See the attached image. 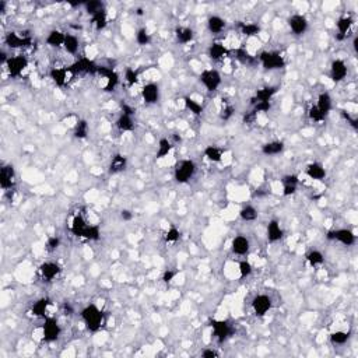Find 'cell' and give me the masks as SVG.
Here are the masks:
<instances>
[{
  "mask_svg": "<svg viewBox=\"0 0 358 358\" xmlns=\"http://www.w3.org/2000/svg\"><path fill=\"white\" fill-rule=\"evenodd\" d=\"M160 94L161 90L157 83H147L141 88V98L146 105H156L160 101Z\"/></svg>",
  "mask_w": 358,
  "mask_h": 358,
  "instance_id": "cell-16",
  "label": "cell"
},
{
  "mask_svg": "<svg viewBox=\"0 0 358 358\" xmlns=\"http://www.w3.org/2000/svg\"><path fill=\"white\" fill-rule=\"evenodd\" d=\"M316 108L319 109L320 112L327 117L330 112H332V109H333V100H332V95L327 93V91H323V93H320L318 95V100H316Z\"/></svg>",
  "mask_w": 358,
  "mask_h": 358,
  "instance_id": "cell-28",
  "label": "cell"
},
{
  "mask_svg": "<svg viewBox=\"0 0 358 358\" xmlns=\"http://www.w3.org/2000/svg\"><path fill=\"white\" fill-rule=\"evenodd\" d=\"M119 217H120V220H123V221H132L134 214H133L132 210L123 209V210H120V213H119Z\"/></svg>",
  "mask_w": 358,
  "mask_h": 358,
  "instance_id": "cell-57",
  "label": "cell"
},
{
  "mask_svg": "<svg viewBox=\"0 0 358 358\" xmlns=\"http://www.w3.org/2000/svg\"><path fill=\"white\" fill-rule=\"evenodd\" d=\"M281 183H283V196H293L298 189L299 185V177L296 174H287L281 178Z\"/></svg>",
  "mask_w": 358,
  "mask_h": 358,
  "instance_id": "cell-21",
  "label": "cell"
},
{
  "mask_svg": "<svg viewBox=\"0 0 358 358\" xmlns=\"http://www.w3.org/2000/svg\"><path fill=\"white\" fill-rule=\"evenodd\" d=\"M98 74H101L102 77L105 78V81H107L105 87H104V91H107V93L114 91L118 87V84H119V74L114 69H111V67H101L100 66L98 67Z\"/></svg>",
  "mask_w": 358,
  "mask_h": 358,
  "instance_id": "cell-18",
  "label": "cell"
},
{
  "mask_svg": "<svg viewBox=\"0 0 358 358\" xmlns=\"http://www.w3.org/2000/svg\"><path fill=\"white\" fill-rule=\"evenodd\" d=\"M64 39H66V32L60 31V30H51L48 32L45 42L48 47L60 48L64 45Z\"/></svg>",
  "mask_w": 358,
  "mask_h": 358,
  "instance_id": "cell-32",
  "label": "cell"
},
{
  "mask_svg": "<svg viewBox=\"0 0 358 358\" xmlns=\"http://www.w3.org/2000/svg\"><path fill=\"white\" fill-rule=\"evenodd\" d=\"M349 340H350V333L349 332L336 330L333 333H330V343L333 346H344Z\"/></svg>",
  "mask_w": 358,
  "mask_h": 358,
  "instance_id": "cell-45",
  "label": "cell"
},
{
  "mask_svg": "<svg viewBox=\"0 0 358 358\" xmlns=\"http://www.w3.org/2000/svg\"><path fill=\"white\" fill-rule=\"evenodd\" d=\"M81 238L87 239V241H98L101 238V228H100V226H95V224H88L86 231L81 235Z\"/></svg>",
  "mask_w": 358,
  "mask_h": 358,
  "instance_id": "cell-44",
  "label": "cell"
},
{
  "mask_svg": "<svg viewBox=\"0 0 358 358\" xmlns=\"http://www.w3.org/2000/svg\"><path fill=\"white\" fill-rule=\"evenodd\" d=\"M250 306H252V311H253V313L256 315L257 318H263V316H266L269 312L272 311V297L267 296V294H257V296L253 297V299L250 302Z\"/></svg>",
  "mask_w": 358,
  "mask_h": 358,
  "instance_id": "cell-8",
  "label": "cell"
},
{
  "mask_svg": "<svg viewBox=\"0 0 358 358\" xmlns=\"http://www.w3.org/2000/svg\"><path fill=\"white\" fill-rule=\"evenodd\" d=\"M238 272H239V276H241L242 279L249 277L250 274L253 273V266H252L249 260H241L238 263Z\"/></svg>",
  "mask_w": 358,
  "mask_h": 358,
  "instance_id": "cell-49",
  "label": "cell"
},
{
  "mask_svg": "<svg viewBox=\"0 0 358 358\" xmlns=\"http://www.w3.org/2000/svg\"><path fill=\"white\" fill-rule=\"evenodd\" d=\"M16 183V170L11 164L3 165L0 168V187L3 190H8Z\"/></svg>",
  "mask_w": 358,
  "mask_h": 358,
  "instance_id": "cell-14",
  "label": "cell"
},
{
  "mask_svg": "<svg viewBox=\"0 0 358 358\" xmlns=\"http://www.w3.org/2000/svg\"><path fill=\"white\" fill-rule=\"evenodd\" d=\"M172 148H174V144H172V141L170 140L168 137L160 139V140H158V146H157V160H163L165 157L170 156L172 153Z\"/></svg>",
  "mask_w": 358,
  "mask_h": 358,
  "instance_id": "cell-35",
  "label": "cell"
},
{
  "mask_svg": "<svg viewBox=\"0 0 358 358\" xmlns=\"http://www.w3.org/2000/svg\"><path fill=\"white\" fill-rule=\"evenodd\" d=\"M353 24H354V20H353V17L349 16V14L340 17V18L337 20V23H336V28H337L336 38L339 39V41H343V39L347 38V35H349V32H350Z\"/></svg>",
  "mask_w": 358,
  "mask_h": 358,
  "instance_id": "cell-22",
  "label": "cell"
},
{
  "mask_svg": "<svg viewBox=\"0 0 358 358\" xmlns=\"http://www.w3.org/2000/svg\"><path fill=\"white\" fill-rule=\"evenodd\" d=\"M63 49L69 55H77L78 49H80V39H78L77 35H74V34H66Z\"/></svg>",
  "mask_w": 358,
  "mask_h": 358,
  "instance_id": "cell-37",
  "label": "cell"
},
{
  "mask_svg": "<svg viewBox=\"0 0 358 358\" xmlns=\"http://www.w3.org/2000/svg\"><path fill=\"white\" fill-rule=\"evenodd\" d=\"M277 91H279V87L277 86L262 87L255 93V97L252 98V104H256V102H272Z\"/></svg>",
  "mask_w": 358,
  "mask_h": 358,
  "instance_id": "cell-23",
  "label": "cell"
},
{
  "mask_svg": "<svg viewBox=\"0 0 358 358\" xmlns=\"http://www.w3.org/2000/svg\"><path fill=\"white\" fill-rule=\"evenodd\" d=\"M199 80L203 84V87L209 91V93H214L217 91L221 83H223V77H221V73L216 69H206L200 73Z\"/></svg>",
  "mask_w": 358,
  "mask_h": 358,
  "instance_id": "cell-7",
  "label": "cell"
},
{
  "mask_svg": "<svg viewBox=\"0 0 358 358\" xmlns=\"http://www.w3.org/2000/svg\"><path fill=\"white\" fill-rule=\"evenodd\" d=\"M230 54V51L227 49L226 45H223L221 42H213L209 49H207V55L211 60L218 62V60H223L224 58H227Z\"/></svg>",
  "mask_w": 358,
  "mask_h": 358,
  "instance_id": "cell-25",
  "label": "cell"
},
{
  "mask_svg": "<svg viewBox=\"0 0 358 358\" xmlns=\"http://www.w3.org/2000/svg\"><path fill=\"white\" fill-rule=\"evenodd\" d=\"M83 7L87 11V14L94 16V14L100 13L102 10H105V4L102 1H100V0H90V1L83 3Z\"/></svg>",
  "mask_w": 358,
  "mask_h": 358,
  "instance_id": "cell-46",
  "label": "cell"
},
{
  "mask_svg": "<svg viewBox=\"0 0 358 358\" xmlns=\"http://www.w3.org/2000/svg\"><path fill=\"white\" fill-rule=\"evenodd\" d=\"M91 24L97 31H102L108 25V13L107 10H102L100 13L91 16Z\"/></svg>",
  "mask_w": 358,
  "mask_h": 358,
  "instance_id": "cell-41",
  "label": "cell"
},
{
  "mask_svg": "<svg viewBox=\"0 0 358 358\" xmlns=\"http://www.w3.org/2000/svg\"><path fill=\"white\" fill-rule=\"evenodd\" d=\"M308 117H309L311 120L316 122V123H322V122H325V119H326V117L320 112L319 109L316 108V105H312L311 108H309V111H308Z\"/></svg>",
  "mask_w": 358,
  "mask_h": 358,
  "instance_id": "cell-51",
  "label": "cell"
},
{
  "mask_svg": "<svg viewBox=\"0 0 358 358\" xmlns=\"http://www.w3.org/2000/svg\"><path fill=\"white\" fill-rule=\"evenodd\" d=\"M126 168H127V158L123 154H115L109 163L108 171L112 175H117V174L125 171Z\"/></svg>",
  "mask_w": 358,
  "mask_h": 358,
  "instance_id": "cell-30",
  "label": "cell"
},
{
  "mask_svg": "<svg viewBox=\"0 0 358 358\" xmlns=\"http://www.w3.org/2000/svg\"><path fill=\"white\" fill-rule=\"evenodd\" d=\"M183 104H185V108L195 117H202L203 111H204V107H203L202 102L196 101L195 98L192 97H185L183 98Z\"/></svg>",
  "mask_w": 358,
  "mask_h": 358,
  "instance_id": "cell-39",
  "label": "cell"
},
{
  "mask_svg": "<svg viewBox=\"0 0 358 358\" xmlns=\"http://www.w3.org/2000/svg\"><path fill=\"white\" fill-rule=\"evenodd\" d=\"M237 59H238L239 62L246 63V64L253 60V58H252L245 49H238V51H237Z\"/></svg>",
  "mask_w": 358,
  "mask_h": 358,
  "instance_id": "cell-55",
  "label": "cell"
},
{
  "mask_svg": "<svg viewBox=\"0 0 358 358\" xmlns=\"http://www.w3.org/2000/svg\"><path fill=\"white\" fill-rule=\"evenodd\" d=\"M41 333H42V340L47 343H55L59 340V337L62 335V327L59 325V322L54 316H47L44 318V325L41 327Z\"/></svg>",
  "mask_w": 358,
  "mask_h": 358,
  "instance_id": "cell-4",
  "label": "cell"
},
{
  "mask_svg": "<svg viewBox=\"0 0 358 358\" xmlns=\"http://www.w3.org/2000/svg\"><path fill=\"white\" fill-rule=\"evenodd\" d=\"M196 163L190 158H185V160H179L178 163L174 167V179L179 185H185L187 182H190L192 178L195 177Z\"/></svg>",
  "mask_w": 358,
  "mask_h": 358,
  "instance_id": "cell-2",
  "label": "cell"
},
{
  "mask_svg": "<svg viewBox=\"0 0 358 358\" xmlns=\"http://www.w3.org/2000/svg\"><path fill=\"white\" fill-rule=\"evenodd\" d=\"M60 273H62V267L56 262L49 260V262H44L42 265L39 266V274H41L42 280L48 281V283L58 279Z\"/></svg>",
  "mask_w": 358,
  "mask_h": 358,
  "instance_id": "cell-13",
  "label": "cell"
},
{
  "mask_svg": "<svg viewBox=\"0 0 358 358\" xmlns=\"http://www.w3.org/2000/svg\"><path fill=\"white\" fill-rule=\"evenodd\" d=\"M59 246H60V238H59V237L52 235V237H49L47 239V249L49 250V252H54V250L58 249Z\"/></svg>",
  "mask_w": 358,
  "mask_h": 358,
  "instance_id": "cell-52",
  "label": "cell"
},
{
  "mask_svg": "<svg viewBox=\"0 0 358 358\" xmlns=\"http://www.w3.org/2000/svg\"><path fill=\"white\" fill-rule=\"evenodd\" d=\"M69 74H70V73L67 70V67H54V69H51V71H49V77L54 81L55 86L60 87V88L66 86L67 76H69Z\"/></svg>",
  "mask_w": 358,
  "mask_h": 358,
  "instance_id": "cell-26",
  "label": "cell"
},
{
  "mask_svg": "<svg viewBox=\"0 0 358 358\" xmlns=\"http://www.w3.org/2000/svg\"><path fill=\"white\" fill-rule=\"evenodd\" d=\"M226 28H227L226 18H223L221 16L213 14V16H210L207 18V30H209L213 35L221 34Z\"/></svg>",
  "mask_w": 358,
  "mask_h": 358,
  "instance_id": "cell-27",
  "label": "cell"
},
{
  "mask_svg": "<svg viewBox=\"0 0 358 358\" xmlns=\"http://www.w3.org/2000/svg\"><path fill=\"white\" fill-rule=\"evenodd\" d=\"M211 332H213V337L221 344L231 336L233 327L227 319H214L211 320Z\"/></svg>",
  "mask_w": 358,
  "mask_h": 358,
  "instance_id": "cell-10",
  "label": "cell"
},
{
  "mask_svg": "<svg viewBox=\"0 0 358 358\" xmlns=\"http://www.w3.org/2000/svg\"><path fill=\"white\" fill-rule=\"evenodd\" d=\"M306 262L309 263L311 267H318V266H322L325 263V256H323V253L318 249H312L309 250L306 255Z\"/></svg>",
  "mask_w": 358,
  "mask_h": 358,
  "instance_id": "cell-43",
  "label": "cell"
},
{
  "mask_svg": "<svg viewBox=\"0 0 358 358\" xmlns=\"http://www.w3.org/2000/svg\"><path fill=\"white\" fill-rule=\"evenodd\" d=\"M250 250V241L245 235H235L231 241V252L237 256H245Z\"/></svg>",
  "mask_w": 358,
  "mask_h": 358,
  "instance_id": "cell-17",
  "label": "cell"
},
{
  "mask_svg": "<svg viewBox=\"0 0 358 358\" xmlns=\"http://www.w3.org/2000/svg\"><path fill=\"white\" fill-rule=\"evenodd\" d=\"M122 114H126V115H132L134 117V114H136V109L130 107V105H127V104H123L122 105Z\"/></svg>",
  "mask_w": 358,
  "mask_h": 358,
  "instance_id": "cell-59",
  "label": "cell"
},
{
  "mask_svg": "<svg viewBox=\"0 0 358 358\" xmlns=\"http://www.w3.org/2000/svg\"><path fill=\"white\" fill-rule=\"evenodd\" d=\"M88 227V223H87V220L83 217V214H76L73 220H71V224H70V233L74 235V237H77V238H81V235L83 233L86 231V228Z\"/></svg>",
  "mask_w": 358,
  "mask_h": 358,
  "instance_id": "cell-33",
  "label": "cell"
},
{
  "mask_svg": "<svg viewBox=\"0 0 358 358\" xmlns=\"http://www.w3.org/2000/svg\"><path fill=\"white\" fill-rule=\"evenodd\" d=\"M134 38H136V42H137L140 47H146V45H148V44L151 42V34L147 31L146 27H143V28L137 30Z\"/></svg>",
  "mask_w": 358,
  "mask_h": 358,
  "instance_id": "cell-47",
  "label": "cell"
},
{
  "mask_svg": "<svg viewBox=\"0 0 358 358\" xmlns=\"http://www.w3.org/2000/svg\"><path fill=\"white\" fill-rule=\"evenodd\" d=\"M203 154L206 157L207 161H210L213 164H218L223 161V157H224V150L223 148L217 147V146H207L204 148Z\"/></svg>",
  "mask_w": 358,
  "mask_h": 358,
  "instance_id": "cell-34",
  "label": "cell"
},
{
  "mask_svg": "<svg viewBox=\"0 0 358 358\" xmlns=\"http://www.w3.org/2000/svg\"><path fill=\"white\" fill-rule=\"evenodd\" d=\"M284 143L280 140H272V141H267L265 143L262 148H260V151H262V154H265L267 157H274V156H279L281 154L283 151H284Z\"/></svg>",
  "mask_w": 358,
  "mask_h": 358,
  "instance_id": "cell-31",
  "label": "cell"
},
{
  "mask_svg": "<svg viewBox=\"0 0 358 358\" xmlns=\"http://www.w3.org/2000/svg\"><path fill=\"white\" fill-rule=\"evenodd\" d=\"M80 316L84 322L87 330L91 332V333L100 332L101 327L104 326V323H105V313L98 305L95 304L86 305L80 312Z\"/></svg>",
  "mask_w": 358,
  "mask_h": 358,
  "instance_id": "cell-1",
  "label": "cell"
},
{
  "mask_svg": "<svg viewBox=\"0 0 358 358\" xmlns=\"http://www.w3.org/2000/svg\"><path fill=\"white\" fill-rule=\"evenodd\" d=\"M4 66H6V69H7L10 77L17 78L20 77L24 73V70L28 67V59H27L24 55L10 56Z\"/></svg>",
  "mask_w": 358,
  "mask_h": 358,
  "instance_id": "cell-9",
  "label": "cell"
},
{
  "mask_svg": "<svg viewBox=\"0 0 358 358\" xmlns=\"http://www.w3.org/2000/svg\"><path fill=\"white\" fill-rule=\"evenodd\" d=\"M239 31H241L242 35H245L248 38H252V37L259 35L260 31H262V28L256 23H239Z\"/></svg>",
  "mask_w": 358,
  "mask_h": 358,
  "instance_id": "cell-42",
  "label": "cell"
},
{
  "mask_svg": "<svg viewBox=\"0 0 358 358\" xmlns=\"http://www.w3.org/2000/svg\"><path fill=\"white\" fill-rule=\"evenodd\" d=\"M288 27H290V31L293 32L297 37H301L304 35L305 32L308 31L309 28V21L304 14H293V16L288 17Z\"/></svg>",
  "mask_w": 358,
  "mask_h": 358,
  "instance_id": "cell-11",
  "label": "cell"
},
{
  "mask_svg": "<svg viewBox=\"0 0 358 358\" xmlns=\"http://www.w3.org/2000/svg\"><path fill=\"white\" fill-rule=\"evenodd\" d=\"M88 133H90L88 122H87L86 119H78L77 122L74 123V126H73V134H74V137L78 139V140H84V139H87Z\"/></svg>",
  "mask_w": 358,
  "mask_h": 358,
  "instance_id": "cell-36",
  "label": "cell"
},
{
  "mask_svg": "<svg viewBox=\"0 0 358 358\" xmlns=\"http://www.w3.org/2000/svg\"><path fill=\"white\" fill-rule=\"evenodd\" d=\"M305 175L308 177L312 180H323L326 178L327 172L325 165L322 163H318V161H313V163H309L306 167H305Z\"/></svg>",
  "mask_w": 358,
  "mask_h": 358,
  "instance_id": "cell-20",
  "label": "cell"
},
{
  "mask_svg": "<svg viewBox=\"0 0 358 358\" xmlns=\"http://www.w3.org/2000/svg\"><path fill=\"white\" fill-rule=\"evenodd\" d=\"M175 38H177L179 44L187 45V44H190L195 39V31L190 27L180 25V27H177V30H175Z\"/></svg>",
  "mask_w": 358,
  "mask_h": 358,
  "instance_id": "cell-29",
  "label": "cell"
},
{
  "mask_svg": "<svg viewBox=\"0 0 358 358\" xmlns=\"http://www.w3.org/2000/svg\"><path fill=\"white\" fill-rule=\"evenodd\" d=\"M257 59L266 70H280L286 67V59L277 51H263L257 56Z\"/></svg>",
  "mask_w": 358,
  "mask_h": 358,
  "instance_id": "cell-3",
  "label": "cell"
},
{
  "mask_svg": "<svg viewBox=\"0 0 358 358\" xmlns=\"http://www.w3.org/2000/svg\"><path fill=\"white\" fill-rule=\"evenodd\" d=\"M234 107L231 105V104H227V105H224L223 107V109H221V112H220V118L223 119V120H228V119H231V117L234 115Z\"/></svg>",
  "mask_w": 358,
  "mask_h": 358,
  "instance_id": "cell-53",
  "label": "cell"
},
{
  "mask_svg": "<svg viewBox=\"0 0 358 358\" xmlns=\"http://www.w3.org/2000/svg\"><path fill=\"white\" fill-rule=\"evenodd\" d=\"M178 276V270H172V269H168V270H165L163 273V277H161V280L165 283V284H170L172 281L175 280V277Z\"/></svg>",
  "mask_w": 358,
  "mask_h": 358,
  "instance_id": "cell-54",
  "label": "cell"
},
{
  "mask_svg": "<svg viewBox=\"0 0 358 358\" xmlns=\"http://www.w3.org/2000/svg\"><path fill=\"white\" fill-rule=\"evenodd\" d=\"M257 217H259V211L252 204H246L239 210V218L245 223H253V221H256Z\"/></svg>",
  "mask_w": 358,
  "mask_h": 358,
  "instance_id": "cell-38",
  "label": "cell"
},
{
  "mask_svg": "<svg viewBox=\"0 0 358 358\" xmlns=\"http://www.w3.org/2000/svg\"><path fill=\"white\" fill-rule=\"evenodd\" d=\"M329 76L332 78V81L335 83H342L343 80L349 76V67L347 63L343 59H335L330 63V70H329Z\"/></svg>",
  "mask_w": 358,
  "mask_h": 358,
  "instance_id": "cell-12",
  "label": "cell"
},
{
  "mask_svg": "<svg viewBox=\"0 0 358 358\" xmlns=\"http://www.w3.org/2000/svg\"><path fill=\"white\" fill-rule=\"evenodd\" d=\"M179 238H180V231L177 227H170L168 231L164 235V239L167 243H175L179 241Z\"/></svg>",
  "mask_w": 358,
  "mask_h": 358,
  "instance_id": "cell-50",
  "label": "cell"
},
{
  "mask_svg": "<svg viewBox=\"0 0 358 358\" xmlns=\"http://www.w3.org/2000/svg\"><path fill=\"white\" fill-rule=\"evenodd\" d=\"M202 357L203 358H217L218 353L214 349H206V350L202 351Z\"/></svg>",
  "mask_w": 358,
  "mask_h": 358,
  "instance_id": "cell-58",
  "label": "cell"
},
{
  "mask_svg": "<svg viewBox=\"0 0 358 358\" xmlns=\"http://www.w3.org/2000/svg\"><path fill=\"white\" fill-rule=\"evenodd\" d=\"M51 305H52V301L49 298H47V297L39 298L38 301H35L31 306L32 316H35V318H47L48 309H49Z\"/></svg>",
  "mask_w": 358,
  "mask_h": 358,
  "instance_id": "cell-24",
  "label": "cell"
},
{
  "mask_svg": "<svg viewBox=\"0 0 358 358\" xmlns=\"http://www.w3.org/2000/svg\"><path fill=\"white\" fill-rule=\"evenodd\" d=\"M266 237H267V241L270 242V243H276V242H279L283 239V237H284V230H283V227H281L279 220L273 218V220L269 221L267 228H266Z\"/></svg>",
  "mask_w": 358,
  "mask_h": 358,
  "instance_id": "cell-19",
  "label": "cell"
},
{
  "mask_svg": "<svg viewBox=\"0 0 358 358\" xmlns=\"http://www.w3.org/2000/svg\"><path fill=\"white\" fill-rule=\"evenodd\" d=\"M98 64L94 62L93 59L87 58V56H81L78 58L77 60L74 63H71L70 66L67 67V70L70 74H94V73H98Z\"/></svg>",
  "mask_w": 358,
  "mask_h": 358,
  "instance_id": "cell-6",
  "label": "cell"
},
{
  "mask_svg": "<svg viewBox=\"0 0 358 358\" xmlns=\"http://www.w3.org/2000/svg\"><path fill=\"white\" fill-rule=\"evenodd\" d=\"M326 238L329 241H336L344 246H353L357 242V235L350 228H335L327 231Z\"/></svg>",
  "mask_w": 358,
  "mask_h": 358,
  "instance_id": "cell-5",
  "label": "cell"
},
{
  "mask_svg": "<svg viewBox=\"0 0 358 358\" xmlns=\"http://www.w3.org/2000/svg\"><path fill=\"white\" fill-rule=\"evenodd\" d=\"M125 81L129 87L136 86L139 83V71L133 67H127L125 70Z\"/></svg>",
  "mask_w": 358,
  "mask_h": 358,
  "instance_id": "cell-48",
  "label": "cell"
},
{
  "mask_svg": "<svg viewBox=\"0 0 358 358\" xmlns=\"http://www.w3.org/2000/svg\"><path fill=\"white\" fill-rule=\"evenodd\" d=\"M255 108H253V112L255 114H259V112H269V109L272 108V102H256L253 104Z\"/></svg>",
  "mask_w": 358,
  "mask_h": 358,
  "instance_id": "cell-56",
  "label": "cell"
},
{
  "mask_svg": "<svg viewBox=\"0 0 358 358\" xmlns=\"http://www.w3.org/2000/svg\"><path fill=\"white\" fill-rule=\"evenodd\" d=\"M4 44L7 45L10 49H21V48L30 47L31 45V38L25 37V35H20L18 32L10 31L6 34L4 37Z\"/></svg>",
  "mask_w": 358,
  "mask_h": 358,
  "instance_id": "cell-15",
  "label": "cell"
},
{
  "mask_svg": "<svg viewBox=\"0 0 358 358\" xmlns=\"http://www.w3.org/2000/svg\"><path fill=\"white\" fill-rule=\"evenodd\" d=\"M117 126L120 132H132V130H134L133 117L132 115H126V114H120V117L117 119Z\"/></svg>",
  "mask_w": 358,
  "mask_h": 358,
  "instance_id": "cell-40",
  "label": "cell"
}]
</instances>
